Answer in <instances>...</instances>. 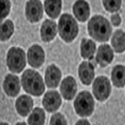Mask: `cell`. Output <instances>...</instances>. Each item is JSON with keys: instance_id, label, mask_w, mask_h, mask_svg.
Here are the masks:
<instances>
[{"instance_id": "1", "label": "cell", "mask_w": 125, "mask_h": 125, "mask_svg": "<svg viewBox=\"0 0 125 125\" xmlns=\"http://www.w3.org/2000/svg\"><path fill=\"white\" fill-rule=\"evenodd\" d=\"M89 36L100 43L108 41L112 34V26L108 19L102 15H94L88 23Z\"/></svg>"}, {"instance_id": "2", "label": "cell", "mask_w": 125, "mask_h": 125, "mask_svg": "<svg viewBox=\"0 0 125 125\" xmlns=\"http://www.w3.org/2000/svg\"><path fill=\"white\" fill-rule=\"evenodd\" d=\"M21 83L24 91L35 97L41 96L45 90L42 76L33 69H27L23 72L21 77Z\"/></svg>"}, {"instance_id": "3", "label": "cell", "mask_w": 125, "mask_h": 125, "mask_svg": "<svg viewBox=\"0 0 125 125\" xmlns=\"http://www.w3.org/2000/svg\"><path fill=\"white\" fill-rule=\"evenodd\" d=\"M58 30L60 38L65 43H71L78 36V25L71 14L63 13L58 20Z\"/></svg>"}, {"instance_id": "4", "label": "cell", "mask_w": 125, "mask_h": 125, "mask_svg": "<svg viewBox=\"0 0 125 125\" xmlns=\"http://www.w3.org/2000/svg\"><path fill=\"white\" fill-rule=\"evenodd\" d=\"M76 114L82 118H86L94 111L95 102L92 94L88 91H82L78 94L73 103Z\"/></svg>"}, {"instance_id": "5", "label": "cell", "mask_w": 125, "mask_h": 125, "mask_svg": "<svg viewBox=\"0 0 125 125\" xmlns=\"http://www.w3.org/2000/svg\"><path fill=\"white\" fill-rule=\"evenodd\" d=\"M7 66L9 71L19 73L26 66V56L23 49L19 47H12L7 53Z\"/></svg>"}, {"instance_id": "6", "label": "cell", "mask_w": 125, "mask_h": 125, "mask_svg": "<svg viewBox=\"0 0 125 125\" xmlns=\"http://www.w3.org/2000/svg\"><path fill=\"white\" fill-rule=\"evenodd\" d=\"M93 94L100 102L108 99L111 94V83L105 76H98L93 83Z\"/></svg>"}, {"instance_id": "7", "label": "cell", "mask_w": 125, "mask_h": 125, "mask_svg": "<svg viewBox=\"0 0 125 125\" xmlns=\"http://www.w3.org/2000/svg\"><path fill=\"white\" fill-rule=\"evenodd\" d=\"M43 9L42 3L38 0H30L26 3L25 16L30 23H37L43 18Z\"/></svg>"}, {"instance_id": "8", "label": "cell", "mask_w": 125, "mask_h": 125, "mask_svg": "<svg viewBox=\"0 0 125 125\" xmlns=\"http://www.w3.org/2000/svg\"><path fill=\"white\" fill-rule=\"evenodd\" d=\"M28 62L34 68H39L43 64L45 60V53L43 48L38 44H33L29 48L27 53Z\"/></svg>"}, {"instance_id": "9", "label": "cell", "mask_w": 125, "mask_h": 125, "mask_svg": "<svg viewBox=\"0 0 125 125\" xmlns=\"http://www.w3.org/2000/svg\"><path fill=\"white\" fill-rule=\"evenodd\" d=\"M42 104L47 112H56L62 104L61 96L56 90H49L44 94Z\"/></svg>"}, {"instance_id": "10", "label": "cell", "mask_w": 125, "mask_h": 125, "mask_svg": "<svg viewBox=\"0 0 125 125\" xmlns=\"http://www.w3.org/2000/svg\"><path fill=\"white\" fill-rule=\"evenodd\" d=\"M114 58V50L108 44H102L98 47L96 52L95 60L100 67L104 68L108 66L112 62Z\"/></svg>"}, {"instance_id": "11", "label": "cell", "mask_w": 125, "mask_h": 125, "mask_svg": "<svg viewBox=\"0 0 125 125\" xmlns=\"http://www.w3.org/2000/svg\"><path fill=\"white\" fill-rule=\"evenodd\" d=\"M78 77H79L82 83L87 86L90 85L93 80L94 79V76H95L94 66L90 62L83 61L78 66Z\"/></svg>"}, {"instance_id": "12", "label": "cell", "mask_w": 125, "mask_h": 125, "mask_svg": "<svg viewBox=\"0 0 125 125\" xmlns=\"http://www.w3.org/2000/svg\"><path fill=\"white\" fill-rule=\"evenodd\" d=\"M77 82L72 76H67L62 79L60 85V92L66 100H72L77 93Z\"/></svg>"}, {"instance_id": "13", "label": "cell", "mask_w": 125, "mask_h": 125, "mask_svg": "<svg viewBox=\"0 0 125 125\" xmlns=\"http://www.w3.org/2000/svg\"><path fill=\"white\" fill-rule=\"evenodd\" d=\"M58 33V25L53 20L46 19L41 25L40 36L42 41L44 43H49L55 39Z\"/></svg>"}, {"instance_id": "14", "label": "cell", "mask_w": 125, "mask_h": 125, "mask_svg": "<svg viewBox=\"0 0 125 125\" xmlns=\"http://www.w3.org/2000/svg\"><path fill=\"white\" fill-rule=\"evenodd\" d=\"M45 84L48 88H56L62 78L61 70L55 64H51L45 71Z\"/></svg>"}, {"instance_id": "15", "label": "cell", "mask_w": 125, "mask_h": 125, "mask_svg": "<svg viewBox=\"0 0 125 125\" xmlns=\"http://www.w3.org/2000/svg\"><path fill=\"white\" fill-rule=\"evenodd\" d=\"M3 88L5 94L9 97H16L20 91V81L18 76L8 74L4 78Z\"/></svg>"}, {"instance_id": "16", "label": "cell", "mask_w": 125, "mask_h": 125, "mask_svg": "<svg viewBox=\"0 0 125 125\" xmlns=\"http://www.w3.org/2000/svg\"><path fill=\"white\" fill-rule=\"evenodd\" d=\"M33 107V100L29 95H21L15 102V108L18 114L22 117H26L30 114Z\"/></svg>"}, {"instance_id": "17", "label": "cell", "mask_w": 125, "mask_h": 125, "mask_svg": "<svg viewBox=\"0 0 125 125\" xmlns=\"http://www.w3.org/2000/svg\"><path fill=\"white\" fill-rule=\"evenodd\" d=\"M73 12L75 18L79 22L87 21L90 16V7L88 2L83 0H78L73 3Z\"/></svg>"}, {"instance_id": "18", "label": "cell", "mask_w": 125, "mask_h": 125, "mask_svg": "<svg viewBox=\"0 0 125 125\" xmlns=\"http://www.w3.org/2000/svg\"><path fill=\"white\" fill-rule=\"evenodd\" d=\"M111 78L116 88H124L125 86V66L122 64L114 66L111 72Z\"/></svg>"}, {"instance_id": "19", "label": "cell", "mask_w": 125, "mask_h": 125, "mask_svg": "<svg viewBox=\"0 0 125 125\" xmlns=\"http://www.w3.org/2000/svg\"><path fill=\"white\" fill-rule=\"evenodd\" d=\"M96 53V43L92 39H83L80 43V54L84 59H92Z\"/></svg>"}, {"instance_id": "20", "label": "cell", "mask_w": 125, "mask_h": 125, "mask_svg": "<svg viewBox=\"0 0 125 125\" xmlns=\"http://www.w3.org/2000/svg\"><path fill=\"white\" fill-rule=\"evenodd\" d=\"M111 44L116 53H124L125 51V32L124 30L118 29L114 32L111 39Z\"/></svg>"}, {"instance_id": "21", "label": "cell", "mask_w": 125, "mask_h": 125, "mask_svg": "<svg viewBox=\"0 0 125 125\" xmlns=\"http://www.w3.org/2000/svg\"><path fill=\"white\" fill-rule=\"evenodd\" d=\"M44 9L48 17L57 19L62 10L61 0H46L43 3Z\"/></svg>"}, {"instance_id": "22", "label": "cell", "mask_w": 125, "mask_h": 125, "mask_svg": "<svg viewBox=\"0 0 125 125\" xmlns=\"http://www.w3.org/2000/svg\"><path fill=\"white\" fill-rule=\"evenodd\" d=\"M45 112L41 108H35L28 118L29 125H43L45 122Z\"/></svg>"}, {"instance_id": "23", "label": "cell", "mask_w": 125, "mask_h": 125, "mask_svg": "<svg viewBox=\"0 0 125 125\" xmlns=\"http://www.w3.org/2000/svg\"><path fill=\"white\" fill-rule=\"evenodd\" d=\"M13 33H14V24L12 20L8 19L4 22H2L1 28H0V36H1L2 42L9 40Z\"/></svg>"}, {"instance_id": "24", "label": "cell", "mask_w": 125, "mask_h": 125, "mask_svg": "<svg viewBox=\"0 0 125 125\" xmlns=\"http://www.w3.org/2000/svg\"><path fill=\"white\" fill-rule=\"evenodd\" d=\"M103 5L108 12L115 13L120 9L121 5H122V1H120V0H112V1L111 0H104Z\"/></svg>"}, {"instance_id": "25", "label": "cell", "mask_w": 125, "mask_h": 125, "mask_svg": "<svg viewBox=\"0 0 125 125\" xmlns=\"http://www.w3.org/2000/svg\"><path fill=\"white\" fill-rule=\"evenodd\" d=\"M49 125H68L67 120L60 113H56L52 115L49 121Z\"/></svg>"}, {"instance_id": "26", "label": "cell", "mask_w": 125, "mask_h": 125, "mask_svg": "<svg viewBox=\"0 0 125 125\" xmlns=\"http://www.w3.org/2000/svg\"><path fill=\"white\" fill-rule=\"evenodd\" d=\"M10 9H11V3L9 0H2L1 1V21L9 15Z\"/></svg>"}, {"instance_id": "27", "label": "cell", "mask_w": 125, "mask_h": 125, "mask_svg": "<svg viewBox=\"0 0 125 125\" xmlns=\"http://www.w3.org/2000/svg\"><path fill=\"white\" fill-rule=\"evenodd\" d=\"M111 23L114 26H115V27H118V26H119L121 23H122V19H121L120 15L118 14V13H114V14H113L111 16Z\"/></svg>"}, {"instance_id": "28", "label": "cell", "mask_w": 125, "mask_h": 125, "mask_svg": "<svg viewBox=\"0 0 125 125\" xmlns=\"http://www.w3.org/2000/svg\"><path fill=\"white\" fill-rule=\"evenodd\" d=\"M75 125H91V124H90V123L88 122V120L80 119V120H78L77 123H76Z\"/></svg>"}, {"instance_id": "29", "label": "cell", "mask_w": 125, "mask_h": 125, "mask_svg": "<svg viewBox=\"0 0 125 125\" xmlns=\"http://www.w3.org/2000/svg\"><path fill=\"white\" fill-rule=\"evenodd\" d=\"M15 125H27V124H26L24 122H19V123H17Z\"/></svg>"}, {"instance_id": "30", "label": "cell", "mask_w": 125, "mask_h": 125, "mask_svg": "<svg viewBox=\"0 0 125 125\" xmlns=\"http://www.w3.org/2000/svg\"><path fill=\"white\" fill-rule=\"evenodd\" d=\"M0 125H9L8 123H4V122H1V124H0Z\"/></svg>"}]
</instances>
